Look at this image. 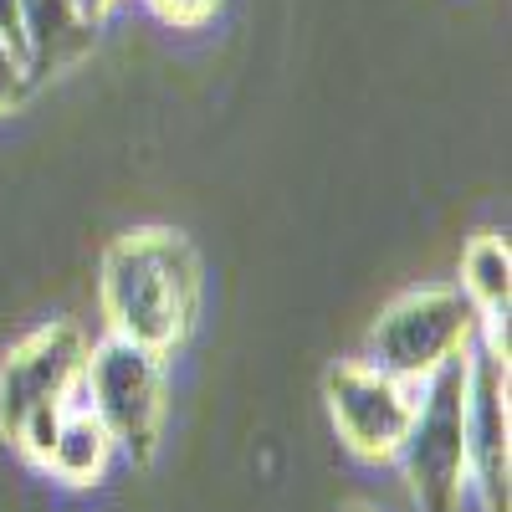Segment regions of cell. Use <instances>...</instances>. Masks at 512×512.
<instances>
[{
    "mask_svg": "<svg viewBox=\"0 0 512 512\" xmlns=\"http://www.w3.org/2000/svg\"><path fill=\"white\" fill-rule=\"evenodd\" d=\"M113 431L93 415V405L88 400H67V415H62V431H57V446H52V456H47V472L57 477V482H72V487H88V482H98L103 477V466H108V456H113Z\"/></svg>",
    "mask_w": 512,
    "mask_h": 512,
    "instance_id": "ba28073f",
    "label": "cell"
},
{
    "mask_svg": "<svg viewBox=\"0 0 512 512\" xmlns=\"http://www.w3.org/2000/svg\"><path fill=\"white\" fill-rule=\"evenodd\" d=\"M82 364H88V338L77 323H41L0 359V436H16L21 420L36 405L72 400L82 390Z\"/></svg>",
    "mask_w": 512,
    "mask_h": 512,
    "instance_id": "52a82bcc",
    "label": "cell"
},
{
    "mask_svg": "<svg viewBox=\"0 0 512 512\" xmlns=\"http://www.w3.org/2000/svg\"><path fill=\"white\" fill-rule=\"evenodd\" d=\"M98 297L108 313V333L169 354L185 344L200 313V262L180 231H128L103 251Z\"/></svg>",
    "mask_w": 512,
    "mask_h": 512,
    "instance_id": "6da1fadb",
    "label": "cell"
},
{
    "mask_svg": "<svg viewBox=\"0 0 512 512\" xmlns=\"http://www.w3.org/2000/svg\"><path fill=\"white\" fill-rule=\"evenodd\" d=\"M466 482L487 502V512H507V477H512V410H507V349L492 338L466 344Z\"/></svg>",
    "mask_w": 512,
    "mask_h": 512,
    "instance_id": "5b68a950",
    "label": "cell"
},
{
    "mask_svg": "<svg viewBox=\"0 0 512 512\" xmlns=\"http://www.w3.org/2000/svg\"><path fill=\"white\" fill-rule=\"evenodd\" d=\"M349 512H369V507H349Z\"/></svg>",
    "mask_w": 512,
    "mask_h": 512,
    "instance_id": "2e32d148",
    "label": "cell"
},
{
    "mask_svg": "<svg viewBox=\"0 0 512 512\" xmlns=\"http://www.w3.org/2000/svg\"><path fill=\"white\" fill-rule=\"evenodd\" d=\"M461 400H466V354L446 359L431 379H420L415 420L395 451L420 512H461V497H466Z\"/></svg>",
    "mask_w": 512,
    "mask_h": 512,
    "instance_id": "7a4b0ae2",
    "label": "cell"
},
{
    "mask_svg": "<svg viewBox=\"0 0 512 512\" xmlns=\"http://www.w3.org/2000/svg\"><path fill=\"white\" fill-rule=\"evenodd\" d=\"M82 21L77 0H21V36H26V67L41 72L47 62H62L82 47Z\"/></svg>",
    "mask_w": 512,
    "mask_h": 512,
    "instance_id": "9c48e42d",
    "label": "cell"
},
{
    "mask_svg": "<svg viewBox=\"0 0 512 512\" xmlns=\"http://www.w3.org/2000/svg\"><path fill=\"white\" fill-rule=\"evenodd\" d=\"M0 41H11V47L26 57V36H21V0H0Z\"/></svg>",
    "mask_w": 512,
    "mask_h": 512,
    "instance_id": "5bb4252c",
    "label": "cell"
},
{
    "mask_svg": "<svg viewBox=\"0 0 512 512\" xmlns=\"http://www.w3.org/2000/svg\"><path fill=\"white\" fill-rule=\"evenodd\" d=\"M323 395L338 425V441L364 461H395L415 405H420V384L395 379L374 364H338L323 379Z\"/></svg>",
    "mask_w": 512,
    "mask_h": 512,
    "instance_id": "8992f818",
    "label": "cell"
},
{
    "mask_svg": "<svg viewBox=\"0 0 512 512\" xmlns=\"http://www.w3.org/2000/svg\"><path fill=\"white\" fill-rule=\"evenodd\" d=\"M62 415H67V400H52V405H36L26 420H21V431L11 436L36 466H47L52 446H57V431H62Z\"/></svg>",
    "mask_w": 512,
    "mask_h": 512,
    "instance_id": "8fae6325",
    "label": "cell"
},
{
    "mask_svg": "<svg viewBox=\"0 0 512 512\" xmlns=\"http://www.w3.org/2000/svg\"><path fill=\"white\" fill-rule=\"evenodd\" d=\"M461 292L472 297V308L482 318H507V297H512V251L502 236H477L461 251Z\"/></svg>",
    "mask_w": 512,
    "mask_h": 512,
    "instance_id": "30bf717a",
    "label": "cell"
},
{
    "mask_svg": "<svg viewBox=\"0 0 512 512\" xmlns=\"http://www.w3.org/2000/svg\"><path fill=\"white\" fill-rule=\"evenodd\" d=\"M144 6H149L159 21H169V26H200V21L216 16L221 0H144Z\"/></svg>",
    "mask_w": 512,
    "mask_h": 512,
    "instance_id": "4fadbf2b",
    "label": "cell"
},
{
    "mask_svg": "<svg viewBox=\"0 0 512 512\" xmlns=\"http://www.w3.org/2000/svg\"><path fill=\"white\" fill-rule=\"evenodd\" d=\"M159 359L164 354L108 333L98 349H88V364H82V400L113 431V441L128 446L134 461H149L159 441V420H164V364Z\"/></svg>",
    "mask_w": 512,
    "mask_h": 512,
    "instance_id": "277c9868",
    "label": "cell"
},
{
    "mask_svg": "<svg viewBox=\"0 0 512 512\" xmlns=\"http://www.w3.org/2000/svg\"><path fill=\"white\" fill-rule=\"evenodd\" d=\"M108 6H113V0H77L82 21H98V16H108Z\"/></svg>",
    "mask_w": 512,
    "mask_h": 512,
    "instance_id": "9a60e30c",
    "label": "cell"
},
{
    "mask_svg": "<svg viewBox=\"0 0 512 512\" xmlns=\"http://www.w3.org/2000/svg\"><path fill=\"white\" fill-rule=\"evenodd\" d=\"M482 313L461 287H420L379 313L369 333V364L395 379H431L446 359L466 354L477 338Z\"/></svg>",
    "mask_w": 512,
    "mask_h": 512,
    "instance_id": "3957f363",
    "label": "cell"
},
{
    "mask_svg": "<svg viewBox=\"0 0 512 512\" xmlns=\"http://www.w3.org/2000/svg\"><path fill=\"white\" fill-rule=\"evenodd\" d=\"M26 82H31L26 57L11 47V41H0V113H11L26 98Z\"/></svg>",
    "mask_w": 512,
    "mask_h": 512,
    "instance_id": "7c38bea8",
    "label": "cell"
}]
</instances>
